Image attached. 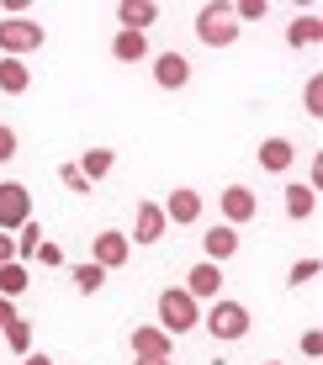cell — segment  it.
<instances>
[{
  "mask_svg": "<svg viewBox=\"0 0 323 365\" xmlns=\"http://www.w3.org/2000/svg\"><path fill=\"white\" fill-rule=\"evenodd\" d=\"M138 365H170L165 355H138Z\"/></svg>",
  "mask_w": 323,
  "mask_h": 365,
  "instance_id": "836d02e7",
  "label": "cell"
},
{
  "mask_svg": "<svg viewBox=\"0 0 323 365\" xmlns=\"http://www.w3.org/2000/svg\"><path fill=\"white\" fill-rule=\"evenodd\" d=\"M37 244H43V228H37V222H21V238H16V255H21V259H32V255H37Z\"/></svg>",
  "mask_w": 323,
  "mask_h": 365,
  "instance_id": "cb8c5ba5",
  "label": "cell"
},
{
  "mask_svg": "<svg viewBox=\"0 0 323 365\" xmlns=\"http://www.w3.org/2000/svg\"><path fill=\"white\" fill-rule=\"evenodd\" d=\"M165 207H159V201H138V212H133V238L128 244H159V238H165Z\"/></svg>",
  "mask_w": 323,
  "mask_h": 365,
  "instance_id": "ba28073f",
  "label": "cell"
},
{
  "mask_svg": "<svg viewBox=\"0 0 323 365\" xmlns=\"http://www.w3.org/2000/svg\"><path fill=\"white\" fill-rule=\"evenodd\" d=\"M32 222V191L21 180H0V233Z\"/></svg>",
  "mask_w": 323,
  "mask_h": 365,
  "instance_id": "5b68a950",
  "label": "cell"
},
{
  "mask_svg": "<svg viewBox=\"0 0 323 365\" xmlns=\"http://www.w3.org/2000/svg\"><path fill=\"white\" fill-rule=\"evenodd\" d=\"M16 148H21L16 128H6V122H0V165H6V159H16Z\"/></svg>",
  "mask_w": 323,
  "mask_h": 365,
  "instance_id": "484cf974",
  "label": "cell"
},
{
  "mask_svg": "<svg viewBox=\"0 0 323 365\" xmlns=\"http://www.w3.org/2000/svg\"><path fill=\"white\" fill-rule=\"evenodd\" d=\"M48 43V32L27 16H0V58H21V53H37Z\"/></svg>",
  "mask_w": 323,
  "mask_h": 365,
  "instance_id": "3957f363",
  "label": "cell"
},
{
  "mask_svg": "<svg viewBox=\"0 0 323 365\" xmlns=\"http://www.w3.org/2000/svg\"><path fill=\"white\" fill-rule=\"evenodd\" d=\"M318 270H323V265H318V259H297V265H292V275H287V281H292V286H307V281H318Z\"/></svg>",
  "mask_w": 323,
  "mask_h": 365,
  "instance_id": "d4e9b609",
  "label": "cell"
},
{
  "mask_svg": "<svg viewBox=\"0 0 323 365\" xmlns=\"http://www.w3.org/2000/svg\"><path fill=\"white\" fill-rule=\"evenodd\" d=\"M165 207V222H175V228H196L207 212V201L191 191V185H180V191H170V201H159Z\"/></svg>",
  "mask_w": 323,
  "mask_h": 365,
  "instance_id": "8992f818",
  "label": "cell"
},
{
  "mask_svg": "<svg viewBox=\"0 0 323 365\" xmlns=\"http://www.w3.org/2000/svg\"><path fill=\"white\" fill-rule=\"evenodd\" d=\"M185 292H191L196 302H217L222 297V265H212V259L191 265V270H185Z\"/></svg>",
  "mask_w": 323,
  "mask_h": 365,
  "instance_id": "30bf717a",
  "label": "cell"
},
{
  "mask_svg": "<svg viewBox=\"0 0 323 365\" xmlns=\"http://www.w3.org/2000/svg\"><path fill=\"white\" fill-rule=\"evenodd\" d=\"M313 212H318V191H313V185H302V180H292L287 185V217L292 222H307Z\"/></svg>",
  "mask_w": 323,
  "mask_h": 365,
  "instance_id": "e0dca14e",
  "label": "cell"
},
{
  "mask_svg": "<svg viewBox=\"0 0 323 365\" xmlns=\"http://www.w3.org/2000/svg\"><path fill=\"white\" fill-rule=\"evenodd\" d=\"M27 286H32V275H27V265H21V259L0 265V297H21Z\"/></svg>",
  "mask_w": 323,
  "mask_h": 365,
  "instance_id": "44dd1931",
  "label": "cell"
},
{
  "mask_svg": "<svg viewBox=\"0 0 323 365\" xmlns=\"http://www.w3.org/2000/svg\"><path fill=\"white\" fill-rule=\"evenodd\" d=\"M74 170H80L91 185H101L106 175L117 170V148H85V154H80V165H74Z\"/></svg>",
  "mask_w": 323,
  "mask_h": 365,
  "instance_id": "4fadbf2b",
  "label": "cell"
},
{
  "mask_svg": "<svg viewBox=\"0 0 323 365\" xmlns=\"http://www.w3.org/2000/svg\"><path fill=\"white\" fill-rule=\"evenodd\" d=\"M32 91V69L21 58H0V96H27Z\"/></svg>",
  "mask_w": 323,
  "mask_h": 365,
  "instance_id": "ac0fdd59",
  "label": "cell"
},
{
  "mask_svg": "<svg viewBox=\"0 0 323 365\" xmlns=\"http://www.w3.org/2000/svg\"><path fill=\"white\" fill-rule=\"evenodd\" d=\"M74 286H80L85 297H96V292L106 286V270L96 265V259H85V265H74Z\"/></svg>",
  "mask_w": 323,
  "mask_h": 365,
  "instance_id": "7402d4cb",
  "label": "cell"
},
{
  "mask_svg": "<svg viewBox=\"0 0 323 365\" xmlns=\"http://www.w3.org/2000/svg\"><path fill=\"white\" fill-rule=\"evenodd\" d=\"M217 207H222V222H228V228H239V222L260 217V201H255L250 185H228V191L217 196Z\"/></svg>",
  "mask_w": 323,
  "mask_h": 365,
  "instance_id": "9c48e42d",
  "label": "cell"
},
{
  "mask_svg": "<svg viewBox=\"0 0 323 365\" xmlns=\"http://www.w3.org/2000/svg\"><path fill=\"white\" fill-rule=\"evenodd\" d=\"M202 329L212 334L217 344H239V339L250 334V307H244V302H233V297H217L212 307H207Z\"/></svg>",
  "mask_w": 323,
  "mask_h": 365,
  "instance_id": "7a4b0ae2",
  "label": "cell"
},
{
  "mask_svg": "<svg viewBox=\"0 0 323 365\" xmlns=\"http://www.w3.org/2000/svg\"><path fill=\"white\" fill-rule=\"evenodd\" d=\"M159 329H165L170 339L202 329V302L185 292V286H170V292H159Z\"/></svg>",
  "mask_w": 323,
  "mask_h": 365,
  "instance_id": "6da1fadb",
  "label": "cell"
},
{
  "mask_svg": "<svg viewBox=\"0 0 323 365\" xmlns=\"http://www.w3.org/2000/svg\"><path fill=\"white\" fill-rule=\"evenodd\" d=\"M302 355H313V360L323 355V334H318V329H307V334H302Z\"/></svg>",
  "mask_w": 323,
  "mask_h": 365,
  "instance_id": "f546056e",
  "label": "cell"
},
{
  "mask_svg": "<svg viewBox=\"0 0 323 365\" xmlns=\"http://www.w3.org/2000/svg\"><path fill=\"white\" fill-rule=\"evenodd\" d=\"M202 249H207V259H212V265H228V259L239 255V228H228V222H217V228H207Z\"/></svg>",
  "mask_w": 323,
  "mask_h": 365,
  "instance_id": "7c38bea8",
  "label": "cell"
},
{
  "mask_svg": "<svg viewBox=\"0 0 323 365\" xmlns=\"http://www.w3.org/2000/svg\"><path fill=\"white\" fill-rule=\"evenodd\" d=\"M128 255H133V244H128V233H117V228H101L91 238V259L101 270H117V265H128Z\"/></svg>",
  "mask_w": 323,
  "mask_h": 365,
  "instance_id": "52a82bcc",
  "label": "cell"
},
{
  "mask_svg": "<svg viewBox=\"0 0 323 365\" xmlns=\"http://www.w3.org/2000/svg\"><path fill=\"white\" fill-rule=\"evenodd\" d=\"M6 323H16V307H11V297H0V329Z\"/></svg>",
  "mask_w": 323,
  "mask_h": 365,
  "instance_id": "1f68e13d",
  "label": "cell"
},
{
  "mask_svg": "<svg viewBox=\"0 0 323 365\" xmlns=\"http://www.w3.org/2000/svg\"><path fill=\"white\" fill-rule=\"evenodd\" d=\"M111 58H117V64H143V58H148V37L117 27V37H111Z\"/></svg>",
  "mask_w": 323,
  "mask_h": 365,
  "instance_id": "2e32d148",
  "label": "cell"
},
{
  "mask_svg": "<svg viewBox=\"0 0 323 365\" xmlns=\"http://www.w3.org/2000/svg\"><path fill=\"white\" fill-rule=\"evenodd\" d=\"M37 265H48V270H58V265H64V249H58V244H37Z\"/></svg>",
  "mask_w": 323,
  "mask_h": 365,
  "instance_id": "4316f807",
  "label": "cell"
},
{
  "mask_svg": "<svg viewBox=\"0 0 323 365\" xmlns=\"http://www.w3.org/2000/svg\"><path fill=\"white\" fill-rule=\"evenodd\" d=\"M154 16H159L154 0H122V6H117L122 32H143V27H154Z\"/></svg>",
  "mask_w": 323,
  "mask_h": 365,
  "instance_id": "5bb4252c",
  "label": "cell"
},
{
  "mask_svg": "<svg viewBox=\"0 0 323 365\" xmlns=\"http://www.w3.org/2000/svg\"><path fill=\"white\" fill-rule=\"evenodd\" d=\"M185 80H191V58H185V53L170 48V53L154 58V85H159V91H180Z\"/></svg>",
  "mask_w": 323,
  "mask_h": 365,
  "instance_id": "8fae6325",
  "label": "cell"
},
{
  "mask_svg": "<svg viewBox=\"0 0 323 365\" xmlns=\"http://www.w3.org/2000/svg\"><path fill=\"white\" fill-rule=\"evenodd\" d=\"M287 43H292V48H318V43H323V16H318V11L297 16L292 27H287Z\"/></svg>",
  "mask_w": 323,
  "mask_h": 365,
  "instance_id": "d6986e66",
  "label": "cell"
},
{
  "mask_svg": "<svg viewBox=\"0 0 323 365\" xmlns=\"http://www.w3.org/2000/svg\"><path fill=\"white\" fill-rule=\"evenodd\" d=\"M11 259H16V238L0 233V265H11Z\"/></svg>",
  "mask_w": 323,
  "mask_h": 365,
  "instance_id": "4dcf8cb0",
  "label": "cell"
},
{
  "mask_svg": "<svg viewBox=\"0 0 323 365\" xmlns=\"http://www.w3.org/2000/svg\"><path fill=\"white\" fill-rule=\"evenodd\" d=\"M21 365H53V360H48L43 349H32V355H21Z\"/></svg>",
  "mask_w": 323,
  "mask_h": 365,
  "instance_id": "d6a6232c",
  "label": "cell"
},
{
  "mask_svg": "<svg viewBox=\"0 0 323 365\" xmlns=\"http://www.w3.org/2000/svg\"><path fill=\"white\" fill-rule=\"evenodd\" d=\"M196 37H202L207 48H233V43H239L233 6H202V11H196Z\"/></svg>",
  "mask_w": 323,
  "mask_h": 365,
  "instance_id": "277c9868",
  "label": "cell"
},
{
  "mask_svg": "<svg viewBox=\"0 0 323 365\" xmlns=\"http://www.w3.org/2000/svg\"><path fill=\"white\" fill-rule=\"evenodd\" d=\"M265 365H281V360H265Z\"/></svg>",
  "mask_w": 323,
  "mask_h": 365,
  "instance_id": "e575fe53",
  "label": "cell"
},
{
  "mask_svg": "<svg viewBox=\"0 0 323 365\" xmlns=\"http://www.w3.org/2000/svg\"><path fill=\"white\" fill-rule=\"evenodd\" d=\"M6 344L16 349V355H32V323H27V318L6 323Z\"/></svg>",
  "mask_w": 323,
  "mask_h": 365,
  "instance_id": "603a6c76",
  "label": "cell"
},
{
  "mask_svg": "<svg viewBox=\"0 0 323 365\" xmlns=\"http://www.w3.org/2000/svg\"><path fill=\"white\" fill-rule=\"evenodd\" d=\"M307 117H318V111H323V80H318V74H313V80H307Z\"/></svg>",
  "mask_w": 323,
  "mask_h": 365,
  "instance_id": "f1b7e54d",
  "label": "cell"
},
{
  "mask_svg": "<svg viewBox=\"0 0 323 365\" xmlns=\"http://www.w3.org/2000/svg\"><path fill=\"white\" fill-rule=\"evenodd\" d=\"M292 159H297V148L287 143V138H265V143H260V170L287 175V170H292Z\"/></svg>",
  "mask_w": 323,
  "mask_h": 365,
  "instance_id": "9a60e30c",
  "label": "cell"
},
{
  "mask_svg": "<svg viewBox=\"0 0 323 365\" xmlns=\"http://www.w3.org/2000/svg\"><path fill=\"white\" fill-rule=\"evenodd\" d=\"M58 180H64V185H69V191H80V196H91V180H85V175H80V170H74V165H64V170H58Z\"/></svg>",
  "mask_w": 323,
  "mask_h": 365,
  "instance_id": "83f0119b",
  "label": "cell"
},
{
  "mask_svg": "<svg viewBox=\"0 0 323 365\" xmlns=\"http://www.w3.org/2000/svg\"><path fill=\"white\" fill-rule=\"evenodd\" d=\"M170 344H175V339L165 329H133V355H165L170 360Z\"/></svg>",
  "mask_w": 323,
  "mask_h": 365,
  "instance_id": "ffe728a7",
  "label": "cell"
}]
</instances>
